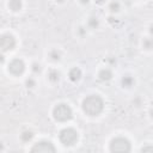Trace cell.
<instances>
[{
	"instance_id": "7c38bea8",
	"label": "cell",
	"mask_w": 153,
	"mask_h": 153,
	"mask_svg": "<svg viewBox=\"0 0 153 153\" xmlns=\"http://www.w3.org/2000/svg\"><path fill=\"white\" fill-rule=\"evenodd\" d=\"M133 84H134V79L130 75H126V76L122 78V85L124 87H130Z\"/></svg>"
},
{
	"instance_id": "5bb4252c",
	"label": "cell",
	"mask_w": 153,
	"mask_h": 153,
	"mask_svg": "<svg viewBox=\"0 0 153 153\" xmlns=\"http://www.w3.org/2000/svg\"><path fill=\"white\" fill-rule=\"evenodd\" d=\"M49 57L51 61H59L60 60V53L57 50H51L49 53Z\"/></svg>"
},
{
	"instance_id": "4fadbf2b",
	"label": "cell",
	"mask_w": 153,
	"mask_h": 153,
	"mask_svg": "<svg viewBox=\"0 0 153 153\" xmlns=\"http://www.w3.org/2000/svg\"><path fill=\"white\" fill-rule=\"evenodd\" d=\"M32 137H33V134H32V131H30V130H25V131L22 134V140H23V141H30Z\"/></svg>"
},
{
	"instance_id": "ffe728a7",
	"label": "cell",
	"mask_w": 153,
	"mask_h": 153,
	"mask_svg": "<svg viewBox=\"0 0 153 153\" xmlns=\"http://www.w3.org/2000/svg\"><path fill=\"white\" fill-rule=\"evenodd\" d=\"M141 151H142V152H147V151H148V152H153V147H143Z\"/></svg>"
},
{
	"instance_id": "2e32d148",
	"label": "cell",
	"mask_w": 153,
	"mask_h": 153,
	"mask_svg": "<svg viewBox=\"0 0 153 153\" xmlns=\"http://www.w3.org/2000/svg\"><path fill=\"white\" fill-rule=\"evenodd\" d=\"M110 10H111L112 12H117V11L120 10V4H118L117 1H112V2L110 4Z\"/></svg>"
},
{
	"instance_id": "7a4b0ae2",
	"label": "cell",
	"mask_w": 153,
	"mask_h": 153,
	"mask_svg": "<svg viewBox=\"0 0 153 153\" xmlns=\"http://www.w3.org/2000/svg\"><path fill=\"white\" fill-rule=\"evenodd\" d=\"M53 115H54V118L56 121L65 122V121H68L72 118L73 112H72V109L67 104H59L54 108Z\"/></svg>"
},
{
	"instance_id": "8992f818",
	"label": "cell",
	"mask_w": 153,
	"mask_h": 153,
	"mask_svg": "<svg viewBox=\"0 0 153 153\" xmlns=\"http://www.w3.org/2000/svg\"><path fill=\"white\" fill-rule=\"evenodd\" d=\"M16 45V39L12 35H2L0 38V47L4 51L12 50Z\"/></svg>"
},
{
	"instance_id": "d6986e66",
	"label": "cell",
	"mask_w": 153,
	"mask_h": 153,
	"mask_svg": "<svg viewBox=\"0 0 153 153\" xmlns=\"http://www.w3.org/2000/svg\"><path fill=\"white\" fill-rule=\"evenodd\" d=\"M26 86L27 87H33L35 86V80L33 79H27L26 80Z\"/></svg>"
},
{
	"instance_id": "e0dca14e",
	"label": "cell",
	"mask_w": 153,
	"mask_h": 153,
	"mask_svg": "<svg viewBox=\"0 0 153 153\" xmlns=\"http://www.w3.org/2000/svg\"><path fill=\"white\" fill-rule=\"evenodd\" d=\"M32 71H33L35 73H39V72L42 71L41 65H39V63H33V65H32Z\"/></svg>"
},
{
	"instance_id": "3957f363",
	"label": "cell",
	"mask_w": 153,
	"mask_h": 153,
	"mask_svg": "<svg viewBox=\"0 0 153 153\" xmlns=\"http://www.w3.org/2000/svg\"><path fill=\"white\" fill-rule=\"evenodd\" d=\"M60 140L63 145L71 146L76 142L78 140V133L73 128H66L60 133Z\"/></svg>"
},
{
	"instance_id": "5b68a950",
	"label": "cell",
	"mask_w": 153,
	"mask_h": 153,
	"mask_svg": "<svg viewBox=\"0 0 153 153\" xmlns=\"http://www.w3.org/2000/svg\"><path fill=\"white\" fill-rule=\"evenodd\" d=\"M31 152H42V153L55 152V147L50 141H39L31 148Z\"/></svg>"
},
{
	"instance_id": "6da1fadb",
	"label": "cell",
	"mask_w": 153,
	"mask_h": 153,
	"mask_svg": "<svg viewBox=\"0 0 153 153\" xmlns=\"http://www.w3.org/2000/svg\"><path fill=\"white\" fill-rule=\"evenodd\" d=\"M104 102L99 96L92 94L84 99L82 102V110L90 116H97L103 111Z\"/></svg>"
},
{
	"instance_id": "44dd1931",
	"label": "cell",
	"mask_w": 153,
	"mask_h": 153,
	"mask_svg": "<svg viewBox=\"0 0 153 153\" xmlns=\"http://www.w3.org/2000/svg\"><path fill=\"white\" fill-rule=\"evenodd\" d=\"M96 1H97V2H98V4H103V2H104V1H105V0H96Z\"/></svg>"
},
{
	"instance_id": "603a6c76",
	"label": "cell",
	"mask_w": 153,
	"mask_h": 153,
	"mask_svg": "<svg viewBox=\"0 0 153 153\" xmlns=\"http://www.w3.org/2000/svg\"><path fill=\"white\" fill-rule=\"evenodd\" d=\"M151 33H153V26H151Z\"/></svg>"
},
{
	"instance_id": "9c48e42d",
	"label": "cell",
	"mask_w": 153,
	"mask_h": 153,
	"mask_svg": "<svg viewBox=\"0 0 153 153\" xmlns=\"http://www.w3.org/2000/svg\"><path fill=\"white\" fill-rule=\"evenodd\" d=\"M111 76H112V73H111V71L108 69V68H106V69H102V71L99 72V78H100V80H103V81L110 80Z\"/></svg>"
},
{
	"instance_id": "277c9868",
	"label": "cell",
	"mask_w": 153,
	"mask_h": 153,
	"mask_svg": "<svg viewBox=\"0 0 153 153\" xmlns=\"http://www.w3.org/2000/svg\"><path fill=\"white\" fill-rule=\"evenodd\" d=\"M110 149L112 152H129L130 142L124 137H116L110 143Z\"/></svg>"
},
{
	"instance_id": "ac0fdd59",
	"label": "cell",
	"mask_w": 153,
	"mask_h": 153,
	"mask_svg": "<svg viewBox=\"0 0 153 153\" xmlns=\"http://www.w3.org/2000/svg\"><path fill=\"white\" fill-rule=\"evenodd\" d=\"M88 25H90L91 27H96V26L98 25V20H97L96 18H91V19L88 20Z\"/></svg>"
},
{
	"instance_id": "cb8c5ba5",
	"label": "cell",
	"mask_w": 153,
	"mask_h": 153,
	"mask_svg": "<svg viewBox=\"0 0 153 153\" xmlns=\"http://www.w3.org/2000/svg\"><path fill=\"white\" fill-rule=\"evenodd\" d=\"M152 116H153V111H152Z\"/></svg>"
},
{
	"instance_id": "9a60e30c",
	"label": "cell",
	"mask_w": 153,
	"mask_h": 153,
	"mask_svg": "<svg viewBox=\"0 0 153 153\" xmlns=\"http://www.w3.org/2000/svg\"><path fill=\"white\" fill-rule=\"evenodd\" d=\"M143 48H146V49H152V48H153V39H152V38H146V39H143Z\"/></svg>"
},
{
	"instance_id": "ba28073f",
	"label": "cell",
	"mask_w": 153,
	"mask_h": 153,
	"mask_svg": "<svg viewBox=\"0 0 153 153\" xmlns=\"http://www.w3.org/2000/svg\"><path fill=\"white\" fill-rule=\"evenodd\" d=\"M80 76H81V71H80L79 68L75 67V68H72V69L69 71V79H71L72 81L79 80Z\"/></svg>"
},
{
	"instance_id": "52a82bcc",
	"label": "cell",
	"mask_w": 153,
	"mask_h": 153,
	"mask_svg": "<svg viewBox=\"0 0 153 153\" xmlns=\"http://www.w3.org/2000/svg\"><path fill=\"white\" fill-rule=\"evenodd\" d=\"M24 69H25V65H24V62H23L22 60H19V59H16V60L11 61L10 65H8V71H10L12 74H14V75L22 74V73L24 72Z\"/></svg>"
},
{
	"instance_id": "30bf717a",
	"label": "cell",
	"mask_w": 153,
	"mask_h": 153,
	"mask_svg": "<svg viewBox=\"0 0 153 153\" xmlns=\"http://www.w3.org/2000/svg\"><path fill=\"white\" fill-rule=\"evenodd\" d=\"M8 6H10V8H11L12 11L17 12V11H19V10L22 8V1H20V0H10Z\"/></svg>"
},
{
	"instance_id": "8fae6325",
	"label": "cell",
	"mask_w": 153,
	"mask_h": 153,
	"mask_svg": "<svg viewBox=\"0 0 153 153\" xmlns=\"http://www.w3.org/2000/svg\"><path fill=\"white\" fill-rule=\"evenodd\" d=\"M48 79H49L50 81L55 82V81H57V80L60 79V73H59L56 69H50L49 73H48Z\"/></svg>"
},
{
	"instance_id": "7402d4cb",
	"label": "cell",
	"mask_w": 153,
	"mask_h": 153,
	"mask_svg": "<svg viewBox=\"0 0 153 153\" xmlns=\"http://www.w3.org/2000/svg\"><path fill=\"white\" fill-rule=\"evenodd\" d=\"M80 1H81L82 4H87V2H88V0H80Z\"/></svg>"
}]
</instances>
